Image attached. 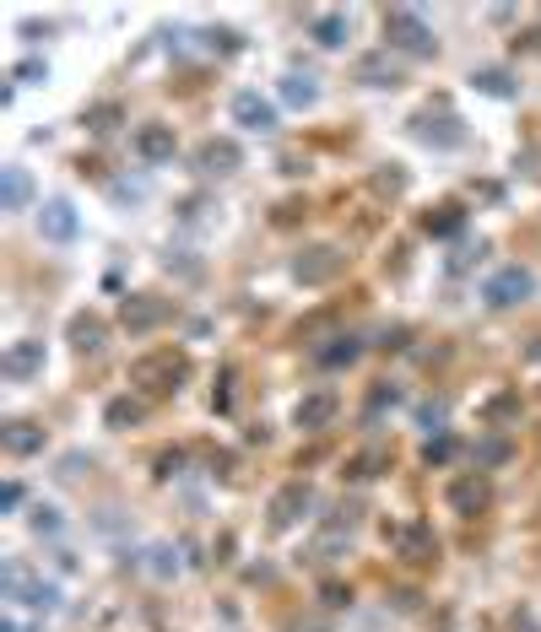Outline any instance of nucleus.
I'll list each match as a JSON object with an SVG mask.
<instances>
[{"instance_id":"22","label":"nucleus","mask_w":541,"mask_h":632,"mask_svg":"<svg viewBox=\"0 0 541 632\" xmlns=\"http://www.w3.org/2000/svg\"><path fill=\"white\" fill-rule=\"evenodd\" d=\"M358 335H336V346H320V362L325 368H341V362H358Z\"/></svg>"},{"instance_id":"5","label":"nucleus","mask_w":541,"mask_h":632,"mask_svg":"<svg viewBox=\"0 0 541 632\" xmlns=\"http://www.w3.org/2000/svg\"><path fill=\"white\" fill-rule=\"evenodd\" d=\"M385 541L395 546V557H406V562H433L439 557V541H433V530L428 524H390L385 530Z\"/></svg>"},{"instance_id":"15","label":"nucleus","mask_w":541,"mask_h":632,"mask_svg":"<svg viewBox=\"0 0 541 632\" xmlns=\"http://www.w3.org/2000/svg\"><path fill=\"white\" fill-rule=\"evenodd\" d=\"M0 368H6L11 379H28L33 368H44V346H38V341H17L6 357H0Z\"/></svg>"},{"instance_id":"34","label":"nucleus","mask_w":541,"mask_h":632,"mask_svg":"<svg viewBox=\"0 0 541 632\" xmlns=\"http://www.w3.org/2000/svg\"><path fill=\"white\" fill-rule=\"evenodd\" d=\"M0 632H17V622H0Z\"/></svg>"},{"instance_id":"28","label":"nucleus","mask_w":541,"mask_h":632,"mask_svg":"<svg viewBox=\"0 0 541 632\" xmlns=\"http://www.w3.org/2000/svg\"><path fill=\"white\" fill-rule=\"evenodd\" d=\"M417 422L428 427V433H439V422H444V406H439V400H428V406L417 411Z\"/></svg>"},{"instance_id":"20","label":"nucleus","mask_w":541,"mask_h":632,"mask_svg":"<svg viewBox=\"0 0 541 632\" xmlns=\"http://www.w3.org/2000/svg\"><path fill=\"white\" fill-rule=\"evenodd\" d=\"M358 76L368 87H395L401 76H395V65L385 60V55H368V60H358Z\"/></svg>"},{"instance_id":"27","label":"nucleus","mask_w":541,"mask_h":632,"mask_svg":"<svg viewBox=\"0 0 541 632\" xmlns=\"http://www.w3.org/2000/svg\"><path fill=\"white\" fill-rule=\"evenodd\" d=\"M477 82H482L487 92H498V98H509V92H514V87H509V76H504V71H482V76H477Z\"/></svg>"},{"instance_id":"26","label":"nucleus","mask_w":541,"mask_h":632,"mask_svg":"<svg viewBox=\"0 0 541 632\" xmlns=\"http://www.w3.org/2000/svg\"><path fill=\"white\" fill-rule=\"evenodd\" d=\"M450 454H455V443H450V438H428V449H422V460H428V465H444V460H450Z\"/></svg>"},{"instance_id":"9","label":"nucleus","mask_w":541,"mask_h":632,"mask_svg":"<svg viewBox=\"0 0 541 632\" xmlns=\"http://www.w3.org/2000/svg\"><path fill=\"white\" fill-rule=\"evenodd\" d=\"M487 497H493V492H487V481L477 476V470H471V476H455V481H450V508H455V514H482Z\"/></svg>"},{"instance_id":"8","label":"nucleus","mask_w":541,"mask_h":632,"mask_svg":"<svg viewBox=\"0 0 541 632\" xmlns=\"http://www.w3.org/2000/svg\"><path fill=\"white\" fill-rule=\"evenodd\" d=\"M233 119H239L244 130H260V136H266V130L276 125V109H271V98H260V92H239V98H233Z\"/></svg>"},{"instance_id":"16","label":"nucleus","mask_w":541,"mask_h":632,"mask_svg":"<svg viewBox=\"0 0 541 632\" xmlns=\"http://www.w3.org/2000/svg\"><path fill=\"white\" fill-rule=\"evenodd\" d=\"M28 195H33L28 173H22V168H0V206L22 211V206H28Z\"/></svg>"},{"instance_id":"13","label":"nucleus","mask_w":541,"mask_h":632,"mask_svg":"<svg viewBox=\"0 0 541 632\" xmlns=\"http://www.w3.org/2000/svg\"><path fill=\"white\" fill-rule=\"evenodd\" d=\"M38 227H44V238H55V244L76 238V211H71V200H49V206L38 211Z\"/></svg>"},{"instance_id":"4","label":"nucleus","mask_w":541,"mask_h":632,"mask_svg":"<svg viewBox=\"0 0 541 632\" xmlns=\"http://www.w3.org/2000/svg\"><path fill=\"white\" fill-rule=\"evenodd\" d=\"M341 265H347V254H341L336 244H314L293 260V276L303 281V287H325V281L341 276Z\"/></svg>"},{"instance_id":"23","label":"nucleus","mask_w":541,"mask_h":632,"mask_svg":"<svg viewBox=\"0 0 541 632\" xmlns=\"http://www.w3.org/2000/svg\"><path fill=\"white\" fill-rule=\"evenodd\" d=\"M109 427H136L141 416H147V406H141V400H109Z\"/></svg>"},{"instance_id":"2","label":"nucleus","mask_w":541,"mask_h":632,"mask_svg":"<svg viewBox=\"0 0 541 632\" xmlns=\"http://www.w3.org/2000/svg\"><path fill=\"white\" fill-rule=\"evenodd\" d=\"M385 38H390V49H401V55H433V28L417 17L412 6H395V11H385Z\"/></svg>"},{"instance_id":"30","label":"nucleus","mask_w":541,"mask_h":632,"mask_svg":"<svg viewBox=\"0 0 541 632\" xmlns=\"http://www.w3.org/2000/svg\"><path fill=\"white\" fill-rule=\"evenodd\" d=\"M38 76H44V60H22L17 65V82H38Z\"/></svg>"},{"instance_id":"24","label":"nucleus","mask_w":541,"mask_h":632,"mask_svg":"<svg viewBox=\"0 0 541 632\" xmlns=\"http://www.w3.org/2000/svg\"><path fill=\"white\" fill-rule=\"evenodd\" d=\"M22 605H33V611H55L60 589L55 584H28V589H22Z\"/></svg>"},{"instance_id":"6","label":"nucleus","mask_w":541,"mask_h":632,"mask_svg":"<svg viewBox=\"0 0 541 632\" xmlns=\"http://www.w3.org/2000/svg\"><path fill=\"white\" fill-rule=\"evenodd\" d=\"M293 422L303 427V433H320V427H331L336 422V395H331V389H314V395H303L298 411H293Z\"/></svg>"},{"instance_id":"17","label":"nucleus","mask_w":541,"mask_h":632,"mask_svg":"<svg viewBox=\"0 0 541 632\" xmlns=\"http://www.w3.org/2000/svg\"><path fill=\"white\" fill-rule=\"evenodd\" d=\"M239 168V146L233 141H206L201 146V173H233Z\"/></svg>"},{"instance_id":"18","label":"nucleus","mask_w":541,"mask_h":632,"mask_svg":"<svg viewBox=\"0 0 541 632\" xmlns=\"http://www.w3.org/2000/svg\"><path fill=\"white\" fill-rule=\"evenodd\" d=\"M71 346H76V352H98V346H103V319L98 314H76L71 319Z\"/></svg>"},{"instance_id":"11","label":"nucleus","mask_w":541,"mask_h":632,"mask_svg":"<svg viewBox=\"0 0 541 632\" xmlns=\"http://www.w3.org/2000/svg\"><path fill=\"white\" fill-rule=\"evenodd\" d=\"M163 314H168V303H163V298H147V292L125 298V308H120L125 330H152V325H163Z\"/></svg>"},{"instance_id":"1","label":"nucleus","mask_w":541,"mask_h":632,"mask_svg":"<svg viewBox=\"0 0 541 632\" xmlns=\"http://www.w3.org/2000/svg\"><path fill=\"white\" fill-rule=\"evenodd\" d=\"M190 379V357L174 352V346H163V352H147L130 362V384H141L147 395H174V389Z\"/></svg>"},{"instance_id":"29","label":"nucleus","mask_w":541,"mask_h":632,"mask_svg":"<svg viewBox=\"0 0 541 632\" xmlns=\"http://www.w3.org/2000/svg\"><path fill=\"white\" fill-rule=\"evenodd\" d=\"M114 119H120V109H109V103H103V109H92V114H87V125H92V130H109Z\"/></svg>"},{"instance_id":"31","label":"nucleus","mask_w":541,"mask_h":632,"mask_svg":"<svg viewBox=\"0 0 541 632\" xmlns=\"http://www.w3.org/2000/svg\"><path fill=\"white\" fill-rule=\"evenodd\" d=\"M22 503V487H17V481H6V487H0V508H6V514H11V508H17Z\"/></svg>"},{"instance_id":"7","label":"nucleus","mask_w":541,"mask_h":632,"mask_svg":"<svg viewBox=\"0 0 541 632\" xmlns=\"http://www.w3.org/2000/svg\"><path fill=\"white\" fill-rule=\"evenodd\" d=\"M309 503H314V492L303 487V481H293V487H282L271 497V524L276 530H287V524H298L303 514H309Z\"/></svg>"},{"instance_id":"19","label":"nucleus","mask_w":541,"mask_h":632,"mask_svg":"<svg viewBox=\"0 0 541 632\" xmlns=\"http://www.w3.org/2000/svg\"><path fill=\"white\" fill-rule=\"evenodd\" d=\"M314 98H320L314 76H303V71H287V76H282V103H293V109H309Z\"/></svg>"},{"instance_id":"25","label":"nucleus","mask_w":541,"mask_h":632,"mask_svg":"<svg viewBox=\"0 0 541 632\" xmlns=\"http://www.w3.org/2000/svg\"><path fill=\"white\" fill-rule=\"evenodd\" d=\"M422 227H428V233H455V227H460V206H433L428 217H422Z\"/></svg>"},{"instance_id":"33","label":"nucleus","mask_w":541,"mask_h":632,"mask_svg":"<svg viewBox=\"0 0 541 632\" xmlns=\"http://www.w3.org/2000/svg\"><path fill=\"white\" fill-rule=\"evenodd\" d=\"M482 465H493V460H504V443H482V454H477Z\"/></svg>"},{"instance_id":"32","label":"nucleus","mask_w":541,"mask_h":632,"mask_svg":"<svg viewBox=\"0 0 541 632\" xmlns=\"http://www.w3.org/2000/svg\"><path fill=\"white\" fill-rule=\"evenodd\" d=\"M401 184H406L401 173H379V179H374V190H390V195H395V190H401Z\"/></svg>"},{"instance_id":"35","label":"nucleus","mask_w":541,"mask_h":632,"mask_svg":"<svg viewBox=\"0 0 541 632\" xmlns=\"http://www.w3.org/2000/svg\"><path fill=\"white\" fill-rule=\"evenodd\" d=\"M531 38H536V49H541V33H531Z\"/></svg>"},{"instance_id":"14","label":"nucleus","mask_w":541,"mask_h":632,"mask_svg":"<svg viewBox=\"0 0 541 632\" xmlns=\"http://www.w3.org/2000/svg\"><path fill=\"white\" fill-rule=\"evenodd\" d=\"M309 33H314V44L341 49V44H347V33H352V22L341 17V11H320V17H309Z\"/></svg>"},{"instance_id":"21","label":"nucleus","mask_w":541,"mask_h":632,"mask_svg":"<svg viewBox=\"0 0 541 632\" xmlns=\"http://www.w3.org/2000/svg\"><path fill=\"white\" fill-rule=\"evenodd\" d=\"M385 465H390V454H385V449H363V454H352V460H347V476L368 481V476H379Z\"/></svg>"},{"instance_id":"12","label":"nucleus","mask_w":541,"mask_h":632,"mask_svg":"<svg viewBox=\"0 0 541 632\" xmlns=\"http://www.w3.org/2000/svg\"><path fill=\"white\" fill-rule=\"evenodd\" d=\"M0 449L6 454H38L44 449V427L38 422H6L0 427Z\"/></svg>"},{"instance_id":"3","label":"nucleus","mask_w":541,"mask_h":632,"mask_svg":"<svg viewBox=\"0 0 541 632\" xmlns=\"http://www.w3.org/2000/svg\"><path fill=\"white\" fill-rule=\"evenodd\" d=\"M482 298L493 303V308H520L525 298H536V276L525 271V265H504V271L487 276Z\"/></svg>"},{"instance_id":"10","label":"nucleus","mask_w":541,"mask_h":632,"mask_svg":"<svg viewBox=\"0 0 541 632\" xmlns=\"http://www.w3.org/2000/svg\"><path fill=\"white\" fill-rule=\"evenodd\" d=\"M174 130L168 125H141L136 130V152H141V163H174Z\"/></svg>"}]
</instances>
